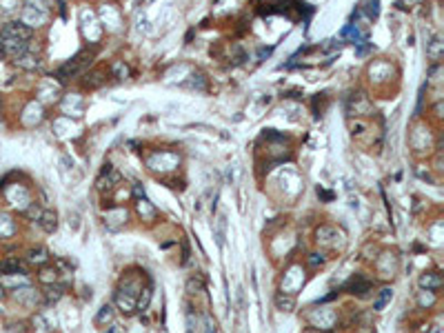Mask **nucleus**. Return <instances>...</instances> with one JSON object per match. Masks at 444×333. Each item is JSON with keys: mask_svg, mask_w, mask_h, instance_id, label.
Listing matches in <instances>:
<instances>
[{"mask_svg": "<svg viewBox=\"0 0 444 333\" xmlns=\"http://www.w3.org/2000/svg\"><path fill=\"white\" fill-rule=\"evenodd\" d=\"M32 38V29L25 22H7L0 29V45L5 47L7 53H25L27 49V40Z\"/></svg>", "mask_w": 444, "mask_h": 333, "instance_id": "nucleus-1", "label": "nucleus"}, {"mask_svg": "<svg viewBox=\"0 0 444 333\" xmlns=\"http://www.w3.org/2000/svg\"><path fill=\"white\" fill-rule=\"evenodd\" d=\"M346 291H351L353 295H360V298H364L367 291H371V282L364 280L362 276H356V278H351V280H349V284H346Z\"/></svg>", "mask_w": 444, "mask_h": 333, "instance_id": "nucleus-2", "label": "nucleus"}, {"mask_svg": "<svg viewBox=\"0 0 444 333\" xmlns=\"http://www.w3.org/2000/svg\"><path fill=\"white\" fill-rule=\"evenodd\" d=\"M420 287L427 289V291H435V289H440L442 287L440 274H424V276H420Z\"/></svg>", "mask_w": 444, "mask_h": 333, "instance_id": "nucleus-3", "label": "nucleus"}, {"mask_svg": "<svg viewBox=\"0 0 444 333\" xmlns=\"http://www.w3.org/2000/svg\"><path fill=\"white\" fill-rule=\"evenodd\" d=\"M18 271H20V260L18 258L0 260V276H16Z\"/></svg>", "mask_w": 444, "mask_h": 333, "instance_id": "nucleus-4", "label": "nucleus"}, {"mask_svg": "<svg viewBox=\"0 0 444 333\" xmlns=\"http://www.w3.org/2000/svg\"><path fill=\"white\" fill-rule=\"evenodd\" d=\"M40 225H42V229H45L47 233H53L56 231V227H58V216H56V211H45V214H40Z\"/></svg>", "mask_w": 444, "mask_h": 333, "instance_id": "nucleus-5", "label": "nucleus"}, {"mask_svg": "<svg viewBox=\"0 0 444 333\" xmlns=\"http://www.w3.org/2000/svg\"><path fill=\"white\" fill-rule=\"evenodd\" d=\"M276 305H278L280 311H293L295 300H293V295H284L282 291H280V293L276 295Z\"/></svg>", "mask_w": 444, "mask_h": 333, "instance_id": "nucleus-6", "label": "nucleus"}, {"mask_svg": "<svg viewBox=\"0 0 444 333\" xmlns=\"http://www.w3.org/2000/svg\"><path fill=\"white\" fill-rule=\"evenodd\" d=\"M38 280L42 284H53V282L58 280V271L53 269V266H42L40 274H38Z\"/></svg>", "mask_w": 444, "mask_h": 333, "instance_id": "nucleus-7", "label": "nucleus"}, {"mask_svg": "<svg viewBox=\"0 0 444 333\" xmlns=\"http://www.w3.org/2000/svg\"><path fill=\"white\" fill-rule=\"evenodd\" d=\"M63 293H65V287H60V284H49V289H47V300L49 302H56V300H60L63 298Z\"/></svg>", "mask_w": 444, "mask_h": 333, "instance_id": "nucleus-8", "label": "nucleus"}, {"mask_svg": "<svg viewBox=\"0 0 444 333\" xmlns=\"http://www.w3.org/2000/svg\"><path fill=\"white\" fill-rule=\"evenodd\" d=\"M391 298H393V291H391V289H382L380 298L373 302V309H375V311H382V309H384V305H387V302L391 300Z\"/></svg>", "mask_w": 444, "mask_h": 333, "instance_id": "nucleus-9", "label": "nucleus"}, {"mask_svg": "<svg viewBox=\"0 0 444 333\" xmlns=\"http://www.w3.org/2000/svg\"><path fill=\"white\" fill-rule=\"evenodd\" d=\"M142 291V295L138 298V309L140 311H144V309L149 307V302H151V287H144V289H140Z\"/></svg>", "mask_w": 444, "mask_h": 333, "instance_id": "nucleus-10", "label": "nucleus"}, {"mask_svg": "<svg viewBox=\"0 0 444 333\" xmlns=\"http://www.w3.org/2000/svg\"><path fill=\"white\" fill-rule=\"evenodd\" d=\"M111 318H113V309L109 307V305H105V307L100 309V313H98V318H96V322L102 324L105 320H107V322H111Z\"/></svg>", "mask_w": 444, "mask_h": 333, "instance_id": "nucleus-11", "label": "nucleus"}, {"mask_svg": "<svg viewBox=\"0 0 444 333\" xmlns=\"http://www.w3.org/2000/svg\"><path fill=\"white\" fill-rule=\"evenodd\" d=\"M224 227H227V220H224V216L218 218V229H216V238H218V245H224Z\"/></svg>", "mask_w": 444, "mask_h": 333, "instance_id": "nucleus-12", "label": "nucleus"}, {"mask_svg": "<svg viewBox=\"0 0 444 333\" xmlns=\"http://www.w3.org/2000/svg\"><path fill=\"white\" fill-rule=\"evenodd\" d=\"M187 289H189V293H196V291H202L204 284H202V280H196V278H191V280L187 282Z\"/></svg>", "mask_w": 444, "mask_h": 333, "instance_id": "nucleus-13", "label": "nucleus"}, {"mask_svg": "<svg viewBox=\"0 0 444 333\" xmlns=\"http://www.w3.org/2000/svg\"><path fill=\"white\" fill-rule=\"evenodd\" d=\"M322 262H324V258H322L320 253H311V256H309V264H311V266H318Z\"/></svg>", "mask_w": 444, "mask_h": 333, "instance_id": "nucleus-14", "label": "nucleus"}, {"mask_svg": "<svg viewBox=\"0 0 444 333\" xmlns=\"http://www.w3.org/2000/svg\"><path fill=\"white\" fill-rule=\"evenodd\" d=\"M27 216H29V218H36V220H38V218H40V209L36 207V204H32V207L27 209Z\"/></svg>", "mask_w": 444, "mask_h": 333, "instance_id": "nucleus-15", "label": "nucleus"}, {"mask_svg": "<svg viewBox=\"0 0 444 333\" xmlns=\"http://www.w3.org/2000/svg\"><path fill=\"white\" fill-rule=\"evenodd\" d=\"M204 326H206V333H216V324L211 322L209 318H206V324H204Z\"/></svg>", "mask_w": 444, "mask_h": 333, "instance_id": "nucleus-16", "label": "nucleus"}, {"mask_svg": "<svg viewBox=\"0 0 444 333\" xmlns=\"http://www.w3.org/2000/svg\"><path fill=\"white\" fill-rule=\"evenodd\" d=\"M133 191H136V198H144V189H142V187H140V185H136V187H133Z\"/></svg>", "mask_w": 444, "mask_h": 333, "instance_id": "nucleus-17", "label": "nucleus"}, {"mask_svg": "<svg viewBox=\"0 0 444 333\" xmlns=\"http://www.w3.org/2000/svg\"><path fill=\"white\" fill-rule=\"evenodd\" d=\"M318 193H322V198H324V200H333V193H329V191H320L318 189Z\"/></svg>", "mask_w": 444, "mask_h": 333, "instance_id": "nucleus-18", "label": "nucleus"}, {"mask_svg": "<svg viewBox=\"0 0 444 333\" xmlns=\"http://www.w3.org/2000/svg\"><path fill=\"white\" fill-rule=\"evenodd\" d=\"M5 58H7V51H5V47L0 45V60H5Z\"/></svg>", "mask_w": 444, "mask_h": 333, "instance_id": "nucleus-19", "label": "nucleus"}, {"mask_svg": "<svg viewBox=\"0 0 444 333\" xmlns=\"http://www.w3.org/2000/svg\"><path fill=\"white\" fill-rule=\"evenodd\" d=\"M5 298V287H0V300Z\"/></svg>", "mask_w": 444, "mask_h": 333, "instance_id": "nucleus-20", "label": "nucleus"}, {"mask_svg": "<svg viewBox=\"0 0 444 333\" xmlns=\"http://www.w3.org/2000/svg\"><path fill=\"white\" fill-rule=\"evenodd\" d=\"M0 107H3V98H0Z\"/></svg>", "mask_w": 444, "mask_h": 333, "instance_id": "nucleus-21", "label": "nucleus"}]
</instances>
